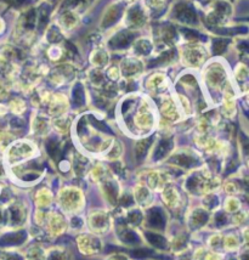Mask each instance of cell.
I'll use <instances>...</instances> for the list:
<instances>
[{
    "label": "cell",
    "mask_w": 249,
    "mask_h": 260,
    "mask_svg": "<svg viewBox=\"0 0 249 260\" xmlns=\"http://www.w3.org/2000/svg\"><path fill=\"white\" fill-rule=\"evenodd\" d=\"M134 37H135V34H134L133 32H129V30L119 32L110 40L108 45L113 49H124L132 44V42L134 40Z\"/></svg>",
    "instance_id": "cell-1"
},
{
    "label": "cell",
    "mask_w": 249,
    "mask_h": 260,
    "mask_svg": "<svg viewBox=\"0 0 249 260\" xmlns=\"http://www.w3.org/2000/svg\"><path fill=\"white\" fill-rule=\"evenodd\" d=\"M175 17L179 21L188 23L196 22V12L191 6L186 4H179L175 8Z\"/></svg>",
    "instance_id": "cell-2"
},
{
    "label": "cell",
    "mask_w": 249,
    "mask_h": 260,
    "mask_svg": "<svg viewBox=\"0 0 249 260\" xmlns=\"http://www.w3.org/2000/svg\"><path fill=\"white\" fill-rule=\"evenodd\" d=\"M123 10H124V4H122V3H119V4L114 5L113 8H111L110 11L107 12V15H106L104 18L102 27H104V28H107V27H110L112 24L116 23L120 18V16H122Z\"/></svg>",
    "instance_id": "cell-3"
},
{
    "label": "cell",
    "mask_w": 249,
    "mask_h": 260,
    "mask_svg": "<svg viewBox=\"0 0 249 260\" xmlns=\"http://www.w3.org/2000/svg\"><path fill=\"white\" fill-rule=\"evenodd\" d=\"M172 147H173L172 139H164V140H162L160 142V145L157 146V148H155L154 159L158 160L163 158V157H166L167 154L169 153V151L172 150Z\"/></svg>",
    "instance_id": "cell-4"
},
{
    "label": "cell",
    "mask_w": 249,
    "mask_h": 260,
    "mask_svg": "<svg viewBox=\"0 0 249 260\" xmlns=\"http://www.w3.org/2000/svg\"><path fill=\"white\" fill-rule=\"evenodd\" d=\"M128 18H129V21L134 24V26H139V24L145 22L144 12H142L140 6L138 5L130 9L129 14H128Z\"/></svg>",
    "instance_id": "cell-5"
},
{
    "label": "cell",
    "mask_w": 249,
    "mask_h": 260,
    "mask_svg": "<svg viewBox=\"0 0 249 260\" xmlns=\"http://www.w3.org/2000/svg\"><path fill=\"white\" fill-rule=\"evenodd\" d=\"M170 162L176 163L182 167H188V168H190V167H195L198 164V160L196 159L194 156H188V154H177V156L170 159Z\"/></svg>",
    "instance_id": "cell-6"
},
{
    "label": "cell",
    "mask_w": 249,
    "mask_h": 260,
    "mask_svg": "<svg viewBox=\"0 0 249 260\" xmlns=\"http://www.w3.org/2000/svg\"><path fill=\"white\" fill-rule=\"evenodd\" d=\"M152 141H153V139L148 138L138 142V145H136V157H138L139 160L144 159V157L146 156V153H147L149 146H151Z\"/></svg>",
    "instance_id": "cell-7"
},
{
    "label": "cell",
    "mask_w": 249,
    "mask_h": 260,
    "mask_svg": "<svg viewBox=\"0 0 249 260\" xmlns=\"http://www.w3.org/2000/svg\"><path fill=\"white\" fill-rule=\"evenodd\" d=\"M73 102L76 106H82L85 102V95H84V89L82 84H76L73 89Z\"/></svg>",
    "instance_id": "cell-8"
},
{
    "label": "cell",
    "mask_w": 249,
    "mask_h": 260,
    "mask_svg": "<svg viewBox=\"0 0 249 260\" xmlns=\"http://www.w3.org/2000/svg\"><path fill=\"white\" fill-rule=\"evenodd\" d=\"M229 39H216L213 43V52L214 55H220L226 50V46L229 45Z\"/></svg>",
    "instance_id": "cell-9"
},
{
    "label": "cell",
    "mask_w": 249,
    "mask_h": 260,
    "mask_svg": "<svg viewBox=\"0 0 249 260\" xmlns=\"http://www.w3.org/2000/svg\"><path fill=\"white\" fill-rule=\"evenodd\" d=\"M107 225V218L104 214H96L92 219V228L104 229Z\"/></svg>",
    "instance_id": "cell-10"
},
{
    "label": "cell",
    "mask_w": 249,
    "mask_h": 260,
    "mask_svg": "<svg viewBox=\"0 0 249 260\" xmlns=\"http://www.w3.org/2000/svg\"><path fill=\"white\" fill-rule=\"evenodd\" d=\"M147 236L149 238V242L153 244V246L158 247V248H164L166 247V241L161 236H157V235L153 234H147Z\"/></svg>",
    "instance_id": "cell-11"
},
{
    "label": "cell",
    "mask_w": 249,
    "mask_h": 260,
    "mask_svg": "<svg viewBox=\"0 0 249 260\" xmlns=\"http://www.w3.org/2000/svg\"><path fill=\"white\" fill-rule=\"evenodd\" d=\"M48 38L51 43H57V42H60L62 37H61L60 32L57 30V28H52L51 30H50V33L48 34Z\"/></svg>",
    "instance_id": "cell-12"
},
{
    "label": "cell",
    "mask_w": 249,
    "mask_h": 260,
    "mask_svg": "<svg viewBox=\"0 0 249 260\" xmlns=\"http://www.w3.org/2000/svg\"><path fill=\"white\" fill-rule=\"evenodd\" d=\"M181 32L185 34L186 39H198L201 37V34L198 32H196L194 29H188V28H182Z\"/></svg>",
    "instance_id": "cell-13"
},
{
    "label": "cell",
    "mask_w": 249,
    "mask_h": 260,
    "mask_svg": "<svg viewBox=\"0 0 249 260\" xmlns=\"http://www.w3.org/2000/svg\"><path fill=\"white\" fill-rule=\"evenodd\" d=\"M51 260H62V256H61V255H57V254H56V255L52 256Z\"/></svg>",
    "instance_id": "cell-14"
},
{
    "label": "cell",
    "mask_w": 249,
    "mask_h": 260,
    "mask_svg": "<svg viewBox=\"0 0 249 260\" xmlns=\"http://www.w3.org/2000/svg\"><path fill=\"white\" fill-rule=\"evenodd\" d=\"M118 260H122V259H118Z\"/></svg>",
    "instance_id": "cell-15"
}]
</instances>
